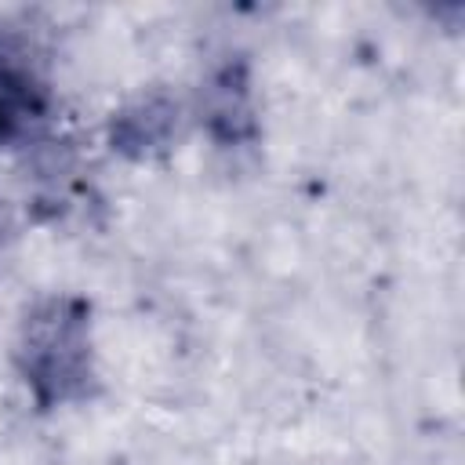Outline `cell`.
<instances>
[{
	"instance_id": "3957f363",
	"label": "cell",
	"mask_w": 465,
	"mask_h": 465,
	"mask_svg": "<svg viewBox=\"0 0 465 465\" xmlns=\"http://www.w3.org/2000/svg\"><path fill=\"white\" fill-rule=\"evenodd\" d=\"M218 120H225V134L236 138L240 131L251 127V105H247V84L240 73L225 69L218 76V84L211 87V124L218 127Z\"/></svg>"
},
{
	"instance_id": "7a4b0ae2",
	"label": "cell",
	"mask_w": 465,
	"mask_h": 465,
	"mask_svg": "<svg viewBox=\"0 0 465 465\" xmlns=\"http://www.w3.org/2000/svg\"><path fill=\"white\" fill-rule=\"evenodd\" d=\"M44 120L40 84L15 62L0 54V145L25 138Z\"/></svg>"
},
{
	"instance_id": "6da1fadb",
	"label": "cell",
	"mask_w": 465,
	"mask_h": 465,
	"mask_svg": "<svg viewBox=\"0 0 465 465\" xmlns=\"http://www.w3.org/2000/svg\"><path fill=\"white\" fill-rule=\"evenodd\" d=\"M18 367L40 403H65L84 396L91 381L87 305L73 298L44 302L22 327Z\"/></svg>"
}]
</instances>
